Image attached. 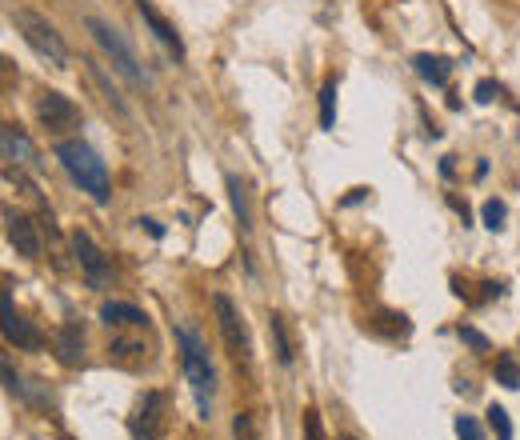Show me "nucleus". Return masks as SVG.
<instances>
[{
  "label": "nucleus",
  "mask_w": 520,
  "mask_h": 440,
  "mask_svg": "<svg viewBox=\"0 0 520 440\" xmlns=\"http://www.w3.org/2000/svg\"><path fill=\"white\" fill-rule=\"evenodd\" d=\"M56 160L72 176V184H80V192H88L96 204H108V196H112L108 168H104V160L84 140H60L56 144Z\"/></svg>",
  "instance_id": "obj_1"
},
{
  "label": "nucleus",
  "mask_w": 520,
  "mask_h": 440,
  "mask_svg": "<svg viewBox=\"0 0 520 440\" xmlns=\"http://www.w3.org/2000/svg\"><path fill=\"white\" fill-rule=\"evenodd\" d=\"M176 344H180L184 376H188V384H192V392H196V408H200V416L208 420V412H212V388H216V372H212V364H208V348L200 344V336H196L188 324L176 328Z\"/></svg>",
  "instance_id": "obj_2"
},
{
  "label": "nucleus",
  "mask_w": 520,
  "mask_h": 440,
  "mask_svg": "<svg viewBox=\"0 0 520 440\" xmlns=\"http://www.w3.org/2000/svg\"><path fill=\"white\" fill-rule=\"evenodd\" d=\"M12 24H16V32L24 36V44H28L40 60H48L52 68H68V48H64L60 32H56L40 12H32V8H16V12H12Z\"/></svg>",
  "instance_id": "obj_3"
},
{
  "label": "nucleus",
  "mask_w": 520,
  "mask_h": 440,
  "mask_svg": "<svg viewBox=\"0 0 520 440\" xmlns=\"http://www.w3.org/2000/svg\"><path fill=\"white\" fill-rule=\"evenodd\" d=\"M84 28L92 32V40L104 48V56L112 60V68L128 80V84H136V88H144L148 84V72L140 68V60H136V52L128 48V40L108 24V20H100V16H84Z\"/></svg>",
  "instance_id": "obj_4"
},
{
  "label": "nucleus",
  "mask_w": 520,
  "mask_h": 440,
  "mask_svg": "<svg viewBox=\"0 0 520 440\" xmlns=\"http://www.w3.org/2000/svg\"><path fill=\"white\" fill-rule=\"evenodd\" d=\"M212 312H216V328H220V336H224L232 360H236V364H248V360H252V340H248L244 316H240V308L232 304V296L216 292V296H212Z\"/></svg>",
  "instance_id": "obj_5"
},
{
  "label": "nucleus",
  "mask_w": 520,
  "mask_h": 440,
  "mask_svg": "<svg viewBox=\"0 0 520 440\" xmlns=\"http://www.w3.org/2000/svg\"><path fill=\"white\" fill-rule=\"evenodd\" d=\"M164 428H168V396L164 392H144L132 420H128L132 440H164Z\"/></svg>",
  "instance_id": "obj_6"
},
{
  "label": "nucleus",
  "mask_w": 520,
  "mask_h": 440,
  "mask_svg": "<svg viewBox=\"0 0 520 440\" xmlns=\"http://www.w3.org/2000/svg\"><path fill=\"white\" fill-rule=\"evenodd\" d=\"M36 116H40V124L48 128V132H72L76 124H80V108L64 96V92H44L40 100H36Z\"/></svg>",
  "instance_id": "obj_7"
},
{
  "label": "nucleus",
  "mask_w": 520,
  "mask_h": 440,
  "mask_svg": "<svg viewBox=\"0 0 520 440\" xmlns=\"http://www.w3.org/2000/svg\"><path fill=\"white\" fill-rule=\"evenodd\" d=\"M72 252H76V260H80V268H84V280H88L92 288H108L112 268H108L104 252L92 244V236H88V232H76V236H72Z\"/></svg>",
  "instance_id": "obj_8"
},
{
  "label": "nucleus",
  "mask_w": 520,
  "mask_h": 440,
  "mask_svg": "<svg viewBox=\"0 0 520 440\" xmlns=\"http://www.w3.org/2000/svg\"><path fill=\"white\" fill-rule=\"evenodd\" d=\"M4 228H8V244H12L24 260H36V256H40V232H36V224H32L28 216L4 208Z\"/></svg>",
  "instance_id": "obj_9"
},
{
  "label": "nucleus",
  "mask_w": 520,
  "mask_h": 440,
  "mask_svg": "<svg viewBox=\"0 0 520 440\" xmlns=\"http://www.w3.org/2000/svg\"><path fill=\"white\" fill-rule=\"evenodd\" d=\"M0 320H4V336H8V344H16V348H40V344H44V336H40L28 320L16 316V308H12V292H8V288H4V296H0Z\"/></svg>",
  "instance_id": "obj_10"
},
{
  "label": "nucleus",
  "mask_w": 520,
  "mask_h": 440,
  "mask_svg": "<svg viewBox=\"0 0 520 440\" xmlns=\"http://www.w3.org/2000/svg\"><path fill=\"white\" fill-rule=\"evenodd\" d=\"M136 8H140V16H144V24L152 28V36H156V40H160L176 60H184V40H180V32H176V28H172V24L152 8V0H136Z\"/></svg>",
  "instance_id": "obj_11"
},
{
  "label": "nucleus",
  "mask_w": 520,
  "mask_h": 440,
  "mask_svg": "<svg viewBox=\"0 0 520 440\" xmlns=\"http://www.w3.org/2000/svg\"><path fill=\"white\" fill-rule=\"evenodd\" d=\"M56 356H60V364H68V368H76V364L84 360V328H80L76 320H68V324L56 328Z\"/></svg>",
  "instance_id": "obj_12"
},
{
  "label": "nucleus",
  "mask_w": 520,
  "mask_h": 440,
  "mask_svg": "<svg viewBox=\"0 0 520 440\" xmlns=\"http://www.w3.org/2000/svg\"><path fill=\"white\" fill-rule=\"evenodd\" d=\"M0 144H4V160L8 164H36V148H32V140L16 124L0 128Z\"/></svg>",
  "instance_id": "obj_13"
},
{
  "label": "nucleus",
  "mask_w": 520,
  "mask_h": 440,
  "mask_svg": "<svg viewBox=\"0 0 520 440\" xmlns=\"http://www.w3.org/2000/svg\"><path fill=\"white\" fill-rule=\"evenodd\" d=\"M100 320L112 328H144L148 324V316L136 308V304H124V300H108V304H100Z\"/></svg>",
  "instance_id": "obj_14"
},
{
  "label": "nucleus",
  "mask_w": 520,
  "mask_h": 440,
  "mask_svg": "<svg viewBox=\"0 0 520 440\" xmlns=\"http://www.w3.org/2000/svg\"><path fill=\"white\" fill-rule=\"evenodd\" d=\"M412 68H416V76L420 80H428V84H448V72H452V60L448 56H428V52H420V56H412Z\"/></svg>",
  "instance_id": "obj_15"
},
{
  "label": "nucleus",
  "mask_w": 520,
  "mask_h": 440,
  "mask_svg": "<svg viewBox=\"0 0 520 440\" xmlns=\"http://www.w3.org/2000/svg\"><path fill=\"white\" fill-rule=\"evenodd\" d=\"M144 344L140 340H124V336H116L112 344H108V356L116 360V364H124V368H140L144 364Z\"/></svg>",
  "instance_id": "obj_16"
},
{
  "label": "nucleus",
  "mask_w": 520,
  "mask_h": 440,
  "mask_svg": "<svg viewBox=\"0 0 520 440\" xmlns=\"http://www.w3.org/2000/svg\"><path fill=\"white\" fill-rule=\"evenodd\" d=\"M228 200H232V212H236L240 228L248 232V228H252V216H248V196H244V184H240V176H228Z\"/></svg>",
  "instance_id": "obj_17"
},
{
  "label": "nucleus",
  "mask_w": 520,
  "mask_h": 440,
  "mask_svg": "<svg viewBox=\"0 0 520 440\" xmlns=\"http://www.w3.org/2000/svg\"><path fill=\"white\" fill-rule=\"evenodd\" d=\"M268 332H272V344H276V360L280 364H292V348H288V336H284V320L272 312L268 316Z\"/></svg>",
  "instance_id": "obj_18"
},
{
  "label": "nucleus",
  "mask_w": 520,
  "mask_h": 440,
  "mask_svg": "<svg viewBox=\"0 0 520 440\" xmlns=\"http://www.w3.org/2000/svg\"><path fill=\"white\" fill-rule=\"evenodd\" d=\"M332 124H336V80L320 88V128H332Z\"/></svg>",
  "instance_id": "obj_19"
},
{
  "label": "nucleus",
  "mask_w": 520,
  "mask_h": 440,
  "mask_svg": "<svg viewBox=\"0 0 520 440\" xmlns=\"http://www.w3.org/2000/svg\"><path fill=\"white\" fill-rule=\"evenodd\" d=\"M84 64H88V72H92V80H96V84L104 88V100H108V104H112L116 112H128V108H124V100H120V92H116V88L108 84V76L100 72V64H96V60H84Z\"/></svg>",
  "instance_id": "obj_20"
},
{
  "label": "nucleus",
  "mask_w": 520,
  "mask_h": 440,
  "mask_svg": "<svg viewBox=\"0 0 520 440\" xmlns=\"http://www.w3.org/2000/svg\"><path fill=\"white\" fill-rule=\"evenodd\" d=\"M496 380H500L504 388H520V364H516L512 356H500V360H496Z\"/></svg>",
  "instance_id": "obj_21"
},
{
  "label": "nucleus",
  "mask_w": 520,
  "mask_h": 440,
  "mask_svg": "<svg viewBox=\"0 0 520 440\" xmlns=\"http://www.w3.org/2000/svg\"><path fill=\"white\" fill-rule=\"evenodd\" d=\"M480 216H484V224H488L492 232H500V228H504V216H508V208H504V200H484Z\"/></svg>",
  "instance_id": "obj_22"
},
{
  "label": "nucleus",
  "mask_w": 520,
  "mask_h": 440,
  "mask_svg": "<svg viewBox=\"0 0 520 440\" xmlns=\"http://www.w3.org/2000/svg\"><path fill=\"white\" fill-rule=\"evenodd\" d=\"M488 424H492L496 440H512V420H508V412H504L500 404H492V408H488Z\"/></svg>",
  "instance_id": "obj_23"
},
{
  "label": "nucleus",
  "mask_w": 520,
  "mask_h": 440,
  "mask_svg": "<svg viewBox=\"0 0 520 440\" xmlns=\"http://www.w3.org/2000/svg\"><path fill=\"white\" fill-rule=\"evenodd\" d=\"M232 432H236V440H260V436H256V424H252V416H248V412L232 416Z\"/></svg>",
  "instance_id": "obj_24"
},
{
  "label": "nucleus",
  "mask_w": 520,
  "mask_h": 440,
  "mask_svg": "<svg viewBox=\"0 0 520 440\" xmlns=\"http://www.w3.org/2000/svg\"><path fill=\"white\" fill-rule=\"evenodd\" d=\"M456 436L460 440H484V432H480V424L472 416H456Z\"/></svg>",
  "instance_id": "obj_25"
},
{
  "label": "nucleus",
  "mask_w": 520,
  "mask_h": 440,
  "mask_svg": "<svg viewBox=\"0 0 520 440\" xmlns=\"http://www.w3.org/2000/svg\"><path fill=\"white\" fill-rule=\"evenodd\" d=\"M304 440H324V424H320V412H316V408L304 412Z\"/></svg>",
  "instance_id": "obj_26"
},
{
  "label": "nucleus",
  "mask_w": 520,
  "mask_h": 440,
  "mask_svg": "<svg viewBox=\"0 0 520 440\" xmlns=\"http://www.w3.org/2000/svg\"><path fill=\"white\" fill-rule=\"evenodd\" d=\"M460 340H464V344H472L476 352H488V336H484V332H476V328H468V324L460 328Z\"/></svg>",
  "instance_id": "obj_27"
},
{
  "label": "nucleus",
  "mask_w": 520,
  "mask_h": 440,
  "mask_svg": "<svg viewBox=\"0 0 520 440\" xmlns=\"http://www.w3.org/2000/svg\"><path fill=\"white\" fill-rule=\"evenodd\" d=\"M496 96H500V84H496V80H480V84H476V100H480V104H492Z\"/></svg>",
  "instance_id": "obj_28"
},
{
  "label": "nucleus",
  "mask_w": 520,
  "mask_h": 440,
  "mask_svg": "<svg viewBox=\"0 0 520 440\" xmlns=\"http://www.w3.org/2000/svg\"><path fill=\"white\" fill-rule=\"evenodd\" d=\"M4 388L16 392V396H24V384H20V376L12 372V364H4Z\"/></svg>",
  "instance_id": "obj_29"
},
{
  "label": "nucleus",
  "mask_w": 520,
  "mask_h": 440,
  "mask_svg": "<svg viewBox=\"0 0 520 440\" xmlns=\"http://www.w3.org/2000/svg\"><path fill=\"white\" fill-rule=\"evenodd\" d=\"M140 224H144V228H148V232H152V236H156V240H160V236H164V224H156V220H140Z\"/></svg>",
  "instance_id": "obj_30"
}]
</instances>
